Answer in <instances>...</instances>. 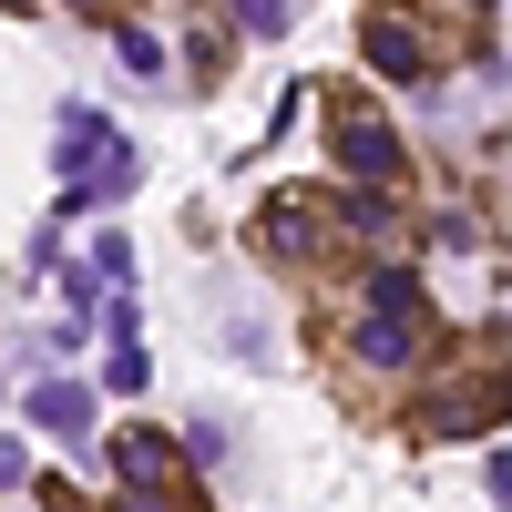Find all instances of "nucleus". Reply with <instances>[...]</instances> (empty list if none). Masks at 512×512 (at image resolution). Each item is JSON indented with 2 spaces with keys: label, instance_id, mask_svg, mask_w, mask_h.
<instances>
[{
  "label": "nucleus",
  "instance_id": "1",
  "mask_svg": "<svg viewBox=\"0 0 512 512\" xmlns=\"http://www.w3.org/2000/svg\"><path fill=\"white\" fill-rule=\"evenodd\" d=\"M502 420H512V338L482 328V338H461V349L420 379L410 431L420 441H472V431H502Z\"/></svg>",
  "mask_w": 512,
  "mask_h": 512
},
{
  "label": "nucleus",
  "instance_id": "2",
  "mask_svg": "<svg viewBox=\"0 0 512 512\" xmlns=\"http://www.w3.org/2000/svg\"><path fill=\"white\" fill-rule=\"evenodd\" d=\"M338 236H349V216H338V195H318V185H277L267 205H256V246H267V256H287V267L328 256Z\"/></svg>",
  "mask_w": 512,
  "mask_h": 512
},
{
  "label": "nucleus",
  "instance_id": "3",
  "mask_svg": "<svg viewBox=\"0 0 512 512\" xmlns=\"http://www.w3.org/2000/svg\"><path fill=\"white\" fill-rule=\"evenodd\" d=\"M328 144H338V164H349V185H400V134L349 93V82L328 93Z\"/></svg>",
  "mask_w": 512,
  "mask_h": 512
},
{
  "label": "nucleus",
  "instance_id": "4",
  "mask_svg": "<svg viewBox=\"0 0 512 512\" xmlns=\"http://www.w3.org/2000/svg\"><path fill=\"white\" fill-rule=\"evenodd\" d=\"M359 62H369L379 82H431V41H420L410 11H369V21H359Z\"/></svg>",
  "mask_w": 512,
  "mask_h": 512
},
{
  "label": "nucleus",
  "instance_id": "5",
  "mask_svg": "<svg viewBox=\"0 0 512 512\" xmlns=\"http://www.w3.org/2000/svg\"><path fill=\"white\" fill-rule=\"evenodd\" d=\"M349 359H359V369H410V359H420V308H369V318L349 328Z\"/></svg>",
  "mask_w": 512,
  "mask_h": 512
},
{
  "label": "nucleus",
  "instance_id": "6",
  "mask_svg": "<svg viewBox=\"0 0 512 512\" xmlns=\"http://www.w3.org/2000/svg\"><path fill=\"white\" fill-rule=\"evenodd\" d=\"M410 21H431L420 41H431V62L461 52V62H482V41H492V0H420Z\"/></svg>",
  "mask_w": 512,
  "mask_h": 512
},
{
  "label": "nucleus",
  "instance_id": "7",
  "mask_svg": "<svg viewBox=\"0 0 512 512\" xmlns=\"http://www.w3.org/2000/svg\"><path fill=\"white\" fill-rule=\"evenodd\" d=\"M113 472H123V482H185V441H164V431H113Z\"/></svg>",
  "mask_w": 512,
  "mask_h": 512
},
{
  "label": "nucleus",
  "instance_id": "8",
  "mask_svg": "<svg viewBox=\"0 0 512 512\" xmlns=\"http://www.w3.org/2000/svg\"><path fill=\"white\" fill-rule=\"evenodd\" d=\"M31 420H41L52 441H82V431H93V390H82V379H41V390H31Z\"/></svg>",
  "mask_w": 512,
  "mask_h": 512
},
{
  "label": "nucleus",
  "instance_id": "9",
  "mask_svg": "<svg viewBox=\"0 0 512 512\" xmlns=\"http://www.w3.org/2000/svg\"><path fill=\"white\" fill-rule=\"evenodd\" d=\"M113 512H205V492H195V482H123Z\"/></svg>",
  "mask_w": 512,
  "mask_h": 512
},
{
  "label": "nucleus",
  "instance_id": "10",
  "mask_svg": "<svg viewBox=\"0 0 512 512\" xmlns=\"http://www.w3.org/2000/svg\"><path fill=\"white\" fill-rule=\"evenodd\" d=\"M338 216H349L359 236H390V226H400V195H390V185H349V205H338Z\"/></svg>",
  "mask_w": 512,
  "mask_h": 512
},
{
  "label": "nucleus",
  "instance_id": "11",
  "mask_svg": "<svg viewBox=\"0 0 512 512\" xmlns=\"http://www.w3.org/2000/svg\"><path fill=\"white\" fill-rule=\"evenodd\" d=\"M113 52H123V72H144V82L164 72V41H154V31H134V21H113Z\"/></svg>",
  "mask_w": 512,
  "mask_h": 512
},
{
  "label": "nucleus",
  "instance_id": "12",
  "mask_svg": "<svg viewBox=\"0 0 512 512\" xmlns=\"http://www.w3.org/2000/svg\"><path fill=\"white\" fill-rule=\"evenodd\" d=\"M369 308H431V297H420L410 267H379V277H369Z\"/></svg>",
  "mask_w": 512,
  "mask_h": 512
},
{
  "label": "nucleus",
  "instance_id": "13",
  "mask_svg": "<svg viewBox=\"0 0 512 512\" xmlns=\"http://www.w3.org/2000/svg\"><path fill=\"white\" fill-rule=\"evenodd\" d=\"M420 236H431V246H451V256H472V246H482V226H472V216H461V205H441V216H431V226H420Z\"/></svg>",
  "mask_w": 512,
  "mask_h": 512
},
{
  "label": "nucleus",
  "instance_id": "14",
  "mask_svg": "<svg viewBox=\"0 0 512 512\" xmlns=\"http://www.w3.org/2000/svg\"><path fill=\"white\" fill-rule=\"evenodd\" d=\"M195 82H226V31L195 21Z\"/></svg>",
  "mask_w": 512,
  "mask_h": 512
},
{
  "label": "nucleus",
  "instance_id": "15",
  "mask_svg": "<svg viewBox=\"0 0 512 512\" xmlns=\"http://www.w3.org/2000/svg\"><path fill=\"white\" fill-rule=\"evenodd\" d=\"M226 11H236V31H267V41L287 31V0H226Z\"/></svg>",
  "mask_w": 512,
  "mask_h": 512
},
{
  "label": "nucleus",
  "instance_id": "16",
  "mask_svg": "<svg viewBox=\"0 0 512 512\" xmlns=\"http://www.w3.org/2000/svg\"><path fill=\"white\" fill-rule=\"evenodd\" d=\"M31 492H41V512H93V502H82L62 472H31Z\"/></svg>",
  "mask_w": 512,
  "mask_h": 512
},
{
  "label": "nucleus",
  "instance_id": "17",
  "mask_svg": "<svg viewBox=\"0 0 512 512\" xmlns=\"http://www.w3.org/2000/svg\"><path fill=\"white\" fill-rule=\"evenodd\" d=\"M103 379H113V390H123V400H134V390H144V349H134V338H123V349H113V369H103Z\"/></svg>",
  "mask_w": 512,
  "mask_h": 512
},
{
  "label": "nucleus",
  "instance_id": "18",
  "mask_svg": "<svg viewBox=\"0 0 512 512\" xmlns=\"http://www.w3.org/2000/svg\"><path fill=\"white\" fill-rule=\"evenodd\" d=\"M482 482H492V502L512 512V461H492V472H482Z\"/></svg>",
  "mask_w": 512,
  "mask_h": 512
},
{
  "label": "nucleus",
  "instance_id": "19",
  "mask_svg": "<svg viewBox=\"0 0 512 512\" xmlns=\"http://www.w3.org/2000/svg\"><path fill=\"white\" fill-rule=\"evenodd\" d=\"M72 11H82V21H113V0H72Z\"/></svg>",
  "mask_w": 512,
  "mask_h": 512
},
{
  "label": "nucleus",
  "instance_id": "20",
  "mask_svg": "<svg viewBox=\"0 0 512 512\" xmlns=\"http://www.w3.org/2000/svg\"><path fill=\"white\" fill-rule=\"evenodd\" d=\"M0 11H31V0H0Z\"/></svg>",
  "mask_w": 512,
  "mask_h": 512
}]
</instances>
